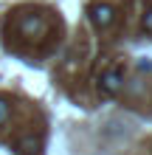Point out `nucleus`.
<instances>
[{"instance_id": "5", "label": "nucleus", "mask_w": 152, "mask_h": 155, "mask_svg": "<svg viewBox=\"0 0 152 155\" xmlns=\"http://www.w3.org/2000/svg\"><path fill=\"white\" fill-rule=\"evenodd\" d=\"M8 118H11V102L6 96H0V127H3Z\"/></svg>"}, {"instance_id": "4", "label": "nucleus", "mask_w": 152, "mask_h": 155, "mask_svg": "<svg viewBox=\"0 0 152 155\" xmlns=\"http://www.w3.org/2000/svg\"><path fill=\"white\" fill-rule=\"evenodd\" d=\"M17 152H20V155H40V138L28 135V138L17 141Z\"/></svg>"}, {"instance_id": "3", "label": "nucleus", "mask_w": 152, "mask_h": 155, "mask_svg": "<svg viewBox=\"0 0 152 155\" xmlns=\"http://www.w3.org/2000/svg\"><path fill=\"white\" fill-rule=\"evenodd\" d=\"M124 76H127V65L124 62H113L99 76V93L102 96H115L121 90V85H124Z\"/></svg>"}, {"instance_id": "6", "label": "nucleus", "mask_w": 152, "mask_h": 155, "mask_svg": "<svg viewBox=\"0 0 152 155\" xmlns=\"http://www.w3.org/2000/svg\"><path fill=\"white\" fill-rule=\"evenodd\" d=\"M141 28H144L147 34H152V6L144 8V17H141Z\"/></svg>"}, {"instance_id": "1", "label": "nucleus", "mask_w": 152, "mask_h": 155, "mask_svg": "<svg viewBox=\"0 0 152 155\" xmlns=\"http://www.w3.org/2000/svg\"><path fill=\"white\" fill-rule=\"evenodd\" d=\"M17 34H20L23 40H42V37H48V31H51V23H48V17L45 14H40V12H17Z\"/></svg>"}, {"instance_id": "2", "label": "nucleus", "mask_w": 152, "mask_h": 155, "mask_svg": "<svg viewBox=\"0 0 152 155\" xmlns=\"http://www.w3.org/2000/svg\"><path fill=\"white\" fill-rule=\"evenodd\" d=\"M87 17H90L96 31H107V28H113V23H115L118 14H115L113 3H107V0H93V3L87 6Z\"/></svg>"}]
</instances>
